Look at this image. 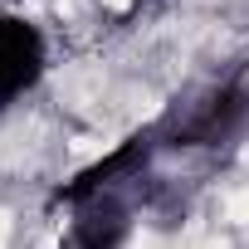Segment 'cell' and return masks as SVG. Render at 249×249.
Returning a JSON list of instances; mask_svg holds the SVG:
<instances>
[{"mask_svg": "<svg viewBox=\"0 0 249 249\" xmlns=\"http://www.w3.org/2000/svg\"><path fill=\"white\" fill-rule=\"evenodd\" d=\"M191 249H230V244H220V239H205V244H191Z\"/></svg>", "mask_w": 249, "mask_h": 249, "instance_id": "277c9868", "label": "cell"}, {"mask_svg": "<svg viewBox=\"0 0 249 249\" xmlns=\"http://www.w3.org/2000/svg\"><path fill=\"white\" fill-rule=\"evenodd\" d=\"M5 244H10V215L0 210V249H5Z\"/></svg>", "mask_w": 249, "mask_h": 249, "instance_id": "3957f363", "label": "cell"}, {"mask_svg": "<svg viewBox=\"0 0 249 249\" xmlns=\"http://www.w3.org/2000/svg\"><path fill=\"white\" fill-rule=\"evenodd\" d=\"M107 147H112V137H78V142H73V157L88 161V157H103Z\"/></svg>", "mask_w": 249, "mask_h": 249, "instance_id": "6da1fadb", "label": "cell"}, {"mask_svg": "<svg viewBox=\"0 0 249 249\" xmlns=\"http://www.w3.org/2000/svg\"><path fill=\"white\" fill-rule=\"evenodd\" d=\"M103 5H107V10H127L132 0H103Z\"/></svg>", "mask_w": 249, "mask_h": 249, "instance_id": "5b68a950", "label": "cell"}, {"mask_svg": "<svg viewBox=\"0 0 249 249\" xmlns=\"http://www.w3.org/2000/svg\"><path fill=\"white\" fill-rule=\"evenodd\" d=\"M230 220H239V225H249V191H239V196L230 200Z\"/></svg>", "mask_w": 249, "mask_h": 249, "instance_id": "7a4b0ae2", "label": "cell"}]
</instances>
